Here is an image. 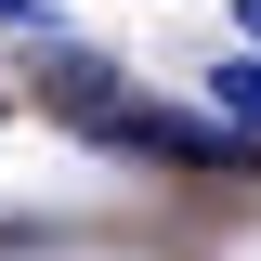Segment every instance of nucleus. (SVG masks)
<instances>
[{
	"mask_svg": "<svg viewBox=\"0 0 261 261\" xmlns=\"http://www.w3.org/2000/svg\"><path fill=\"white\" fill-rule=\"evenodd\" d=\"M209 105H222V130L261 144V53H222V65H209Z\"/></svg>",
	"mask_w": 261,
	"mask_h": 261,
	"instance_id": "1",
	"label": "nucleus"
},
{
	"mask_svg": "<svg viewBox=\"0 0 261 261\" xmlns=\"http://www.w3.org/2000/svg\"><path fill=\"white\" fill-rule=\"evenodd\" d=\"M235 13H248V39H261V0H235Z\"/></svg>",
	"mask_w": 261,
	"mask_h": 261,
	"instance_id": "3",
	"label": "nucleus"
},
{
	"mask_svg": "<svg viewBox=\"0 0 261 261\" xmlns=\"http://www.w3.org/2000/svg\"><path fill=\"white\" fill-rule=\"evenodd\" d=\"M0 27H27V39H65V13H53V0H0Z\"/></svg>",
	"mask_w": 261,
	"mask_h": 261,
	"instance_id": "2",
	"label": "nucleus"
}]
</instances>
